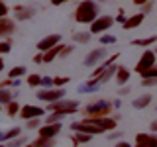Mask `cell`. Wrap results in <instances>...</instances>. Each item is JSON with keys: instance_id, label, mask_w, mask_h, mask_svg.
<instances>
[{"instance_id": "1", "label": "cell", "mask_w": 157, "mask_h": 147, "mask_svg": "<svg viewBox=\"0 0 157 147\" xmlns=\"http://www.w3.org/2000/svg\"><path fill=\"white\" fill-rule=\"evenodd\" d=\"M98 18V4L94 0H82L75 10V20L78 24H92Z\"/></svg>"}, {"instance_id": "2", "label": "cell", "mask_w": 157, "mask_h": 147, "mask_svg": "<svg viewBox=\"0 0 157 147\" xmlns=\"http://www.w3.org/2000/svg\"><path fill=\"white\" fill-rule=\"evenodd\" d=\"M112 106L108 100H96V102H90L82 108V114L86 118H108L112 114Z\"/></svg>"}, {"instance_id": "3", "label": "cell", "mask_w": 157, "mask_h": 147, "mask_svg": "<svg viewBox=\"0 0 157 147\" xmlns=\"http://www.w3.org/2000/svg\"><path fill=\"white\" fill-rule=\"evenodd\" d=\"M78 110V102L77 100H65V98H61V100L57 102H49L47 106V112H59V114H75Z\"/></svg>"}, {"instance_id": "4", "label": "cell", "mask_w": 157, "mask_h": 147, "mask_svg": "<svg viewBox=\"0 0 157 147\" xmlns=\"http://www.w3.org/2000/svg\"><path fill=\"white\" fill-rule=\"evenodd\" d=\"M155 63H157L155 51H151V49H145V51L141 53V57H140V61H137V65H136V73L140 75V73H144V71H147V69H151Z\"/></svg>"}, {"instance_id": "5", "label": "cell", "mask_w": 157, "mask_h": 147, "mask_svg": "<svg viewBox=\"0 0 157 147\" xmlns=\"http://www.w3.org/2000/svg\"><path fill=\"white\" fill-rule=\"evenodd\" d=\"M108 59V49L106 47H98V49H92L90 53L85 57V65L86 67H98L102 61Z\"/></svg>"}, {"instance_id": "6", "label": "cell", "mask_w": 157, "mask_h": 147, "mask_svg": "<svg viewBox=\"0 0 157 147\" xmlns=\"http://www.w3.org/2000/svg\"><path fill=\"white\" fill-rule=\"evenodd\" d=\"M37 98L41 102H57L65 98V88H43V90H37Z\"/></svg>"}, {"instance_id": "7", "label": "cell", "mask_w": 157, "mask_h": 147, "mask_svg": "<svg viewBox=\"0 0 157 147\" xmlns=\"http://www.w3.org/2000/svg\"><path fill=\"white\" fill-rule=\"evenodd\" d=\"M112 24H114V18L112 16H98L94 22L90 24V29H88V32L96 36V33H102V32H106V29H110Z\"/></svg>"}, {"instance_id": "8", "label": "cell", "mask_w": 157, "mask_h": 147, "mask_svg": "<svg viewBox=\"0 0 157 147\" xmlns=\"http://www.w3.org/2000/svg\"><path fill=\"white\" fill-rule=\"evenodd\" d=\"M71 130L73 131H78V134H88V135H98V134H104V131L100 130V127L88 124V122H73L71 124Z\"/></svg>"}, {"instance_id": "9", "label": "cell", "mask_w": 157, "mask_h": 147, "mask_svg": "<svg viewBox=\"0 0 157 147\" xmlns=\"http://www.w3.org/2000/svg\"><path fill=\"white\" fill-rule=\"evenodd\" d=\"M61 130H63L61 122H59V124H45V126H41L37 130V137H49V139H55L57 134H61Z\"/></svg>"}, {"instance_id": "10", "label": "cell", "mask_w": 157, "mask_h": 147, "mask_svg": "<svg viewBox=\"0 0 157 147\" xmlns=\"http://www.w3.org/2000/svg\"><path fill=\"white\" fill-rule=\"evenodd\" d=\"M45 114V110H43L41 106H32V104H26L22 106V110H20V118L22 120H32V118H41Z\"/></svg>"}, {"instance_id": "11", "label": "cell", "mask_w": 157, "mask_h": 147, "mask_svg": "<svg viewBox=\"0 0 157 147\" xmlns=\"http://www.w3.org/2000/svg\"><path fill=\"white\" fill-rule=\"evenodd\" d=\"M59 43H61V36H59V33H49V36H45L41 41L37 43V49L45 53V51H49L51 47L59 45Z\"/></svg>"}, {"instance_id": "12", "label": "cell", "mask_w": 157, "mask_h": 147, "mask_svg": "<svg viewBox=\"0 0 157 147\" xmlns=\"http://www.w3.org/2000/svg\"><path fill=\"white\" fill-rule=\"evenodd\" d=\"M134 147H157V134H137Z\"/></svg>"}, {"instance_id": "13", "label": "cell", "mask_w": 157, "mask_h": 147, "mask_svg": "<svg viewBox=\"0 0 157 147\" xmlns=\"http://www.w3.org/2000/svg\"><path fill=\"white\" fill-rule=\"evenodd\" d=\"M16 32V22H12L10 18H0V37H10Z\"/></svg>"}, {"instance_id": "14", "label": "cell", "mask_w": 157, "mask_h": 147, "mask_svg": "<svg viewBox=\"0 0 157 147\" xmlns=\"http://www.w3.org/2000/svg\"><path fill=\"white\" fill-rule=\"evenodd\" d=\"M14 14H16V20L24 22V20L33 18L36 10H33V8H28V6H14Z\"/></svg>"}, {"instance_id": "15", "label": "cell", "mask_w": 157, "mask_h": 147, "mask_svg": "<svg viewBox=\"0 0 157 147\" xmlns=\"http://www.w3.org/2000/svg\"><path fill=\"white\" fill-rule=\"evenodd\" d=\"M144 14H134V16H130V18H126V22L124 24H122V28H124V29H134V28H137V26H140V24L141 22H144Z\"/></svg>"}, {"instance_id": "16", "label": "cell", "mask_w": 157, "mask_h": 147, "mask_svg": "<svg viewBox=\"0 0 157 147\" xmlns=\"http://www.w3.org/2000/svg\"><path fill=\"white\" fill-rule=\"evenodd\" d=\"M114 77H116V82H118V85H126V82L130 81V71H128L126 67L120 65V67L116 69V75Z\"/></svg>"}, {"instance_id": "17", "label": "cell", "mask_w": 157, "mask_h": 147, "mask_svg": "<svg viewBox=\"0 0 157 147\" xmlns=\"http://www.w3.org/2000/svg\"><path fill=\"white\" fill-rule=\"evenodd\" d=\"M61 49H63V45L59 43V45H55V47H51L49 51H45L43 53V63H51L55 57H59V53H61Z\"/></svg>"}, {"instance_id": "18", "label": "cell", "mask_w": 157, "mask_h": 147, "mask_svg": "<svg viewBox=\"0 0 157 147\" xmlns=\"http://www.w3.org/2000/svg\"><path fill=\"white\" fill-rule=\"evenodd\" d=\"M149 102H151V94H141V96H137L136 100L132 102V106L140 110V108H147V106H149Z\"/></svg>"}, {"instance_id": "19", "label": "cell", "mask_w": 157, "mask_h": 147, "mask_svg": "<svg viewBox=\"0 0 157 147\" xmlns=\"http://www.w3.org/2000/svg\"><path fill=\"white\" fill-rule=\"evenodd\" d=\"M71 139H73V147H77L78 143H88V141L92 139V135H88V134H78V131H77V134H73Z\"/></svg>"}, {"instance_id": "20", "label": "cell", "mask_w": 157, "mask_h": 147, "mask_svg": "<svg viewBox=\"0 0 157 147\" xmlns=\"http://www.w3.org/2000/svg\"><path fill=\"white\" fill-rule=\"evenodd\" d=\"M10 102H14V94L8 90V88H0V106L10 104Z\"/></svg>"}, {"instance_id": "21", "label": "cell", "mask_w": 157, "mask_h": 147, "mask_svg": "<svg viewBox=\"0 0 157 147\" xmlns=\"http://www.w3.org/2000/svg\"><path fill=\"white\" fill-rule=\"evenodd\" d=\"M33 147H53L55 145V139H49V137H37L36 141H32Z\"/></svg>"}, {"instance_id": "22", "label": "cell", "mask_w": 157, "mask_h": 147, "mask_svg": "<svg viewBox=\"0 0 157 147\" xmlns=\"http://www.w3.org/2000/svg\"><path fill=\"white\" fill-rule=\"evenodd\" d=\"M153 43H157V36H149V37H145V39H134V41H132V45L147 47V45H153Z\"/></svg>"}, {"instance_id": "23", "label": "cell", "mask_w": 157, "mask_h": 147, "mask_svg": "<svg viewBox=\"0 0 157 147\" xmlns=\"http://www.w3.org/2000/svg\"><path fill=\"white\" fill-rule=\"evenodd\" d=\"M90 36H92L90 32H77L75 36H73V39H75L77 43H88L90 41Z\"/></svg>"}, {"instance_id": "24", "label": "cell", "mask_w": 157, "mask_h": 147, "mask_svg": "<svg viewBox=\"0 0 157 147\" xmlns=\"http://www.w3.org/2000/svg\"><path fill=\"white\" fill-rule=\"evenodd\" d=\"M20 110H22V108H20V104H18L16 100L10 102V104H6V114H8L10 118H14L16 114H20Z\"/></svg>"}, {"instance_id": "25", "label": "cell", "mask_w": 157, "mask_h": 147, "mask_svg": "<svg viewBox=\"0 0 157 147\" xmlns=\"http://www.w3.org/2000/svg\"><path fill=\"white\" fill-rule=\"evenodd\" d=\"M24 75H26V67H22V65L12 67V71L8 73V77H10V78H18V77H24Z\"/></svg>"}, {"instance_id": "26", "label": "cell", "mask_w": 157, "mask_h": 147, "mask_svg": "<svg viewBox=\"0 0 157 147\" xmlns=\"http://www.w3.org/2000/svg\"><path fill=\"white\" fill-rule=\"evenodd\" d=\"M140 77H141V78H157V63H155L151 69H147V71L140 73Z\"/></svg>"}, {"instance_id": "27", "label": "cell", "mask_w": 157, "mask_h": 147, "mask_svg": "<svg viewBox=\"0 0 157 147\" xmlns=\"http://www.w3.org/2000/svg\"><path fill=\"white\" fill-rule=\"evenodd\" d=\"M100 43H102V47H104V45H114V43H116V36H112V33H104V36L100 37Z\"/></svg>"}, {"instance_id": "28", "label": "cell", "mask_w": 157, "mask_h": 147, "mask_svg": "<svg viewBox=\"0 0 157 147\" xmlns=\"http://www.w3.org/2000/svg\"><path fill=\"white\" fill-rule=\"evenodd\" d=\"M26 127L28 130H39V127H41V118H32V120H28Z\"/></svg>"}, {"instance_id": "29", "label": "cell", "mask_w": 157, "mask_h": 147, "mask_svg": "<svg viewBox=\"0 0 157 147\" xmlns=\"http://www.w3.org/2000/svg\"><path fill=\"white\" fill-rule=\"evenodd\" d=\"M20 134H22V127H12V130H8L4 134V137H6V141H10V139H16Z\"/></svg>"}, {"instance_id": "30", "label": "cell", "mask_w": 157, "mask_h": 147, "mask_svg": "<svg viewBox=\"0 0 157 147\" xmlns=\"http://www.w3.org/2000/svg\"><path fill=\"white\" fill-rule=\"evenodd\" d=\"M10 49H12V39H4V41H0V55H4V53H10Z\"/></svg>"}, {"instance_id": "31", "label": "cell", "mask_w": 157, "mask_h": 147, "mask_svg": "<svg viewBox=\"0 0 157 147\" xmlns=\"http://www.w3.org/2000/svg\"><path fill=\"white\" fill-rule=\"evenodd\" d=\"M28 85L29 86H39V85H41V77H39V75H29L28 77Z\"/></svg>"}, {"instance_id": "32", "label": "cell", "mask_w": 157, "mask_h": 147, "mask_svg": "<svg viewBox=\"0 0 157 147\" xmlns=\"http://www.w3.org/2000/svg\"><path fill=\"white\" fill-rule=\"evenodd\" d=\"M10 86H18V78H6L0 82V88H10Z\"/></svg>"}, {"instance_id": "33", "label": "cell", "mask_w": 157, "mask_h": 147, "mask_svg": "<svg viewBox=\"0 0 157 147\" xmlns=\"http://www.w3.org/2000/svg\"><path fill=\"white\" fill-rule=\"evenodd\" d=\"M67 82H69L67 77H55L53 78V86H57V88H63V85H67Z\"/></svg>"}, {"instance_id": "34", "label": "cell", "mask_w": 157, "mask_h": 147, "mask_svg": "<svg viewBox=\"0 0 157 147\" xmlns=\"http://www.w3.org/2000/svg\"><path fill=\"white\" fill-rule=\"evenodd\" d=\"M20 145H26V137H16V139H10L8 147H20Z\"/></svg>"}, {"instance_id": "35", "label": "cell", "mask_w": 157, "mask_h": 147, "mask_svg": "<svg viewBox=\"0 0 157 147\" xmlns=\"http://www.w3.org/2000/svg\"><path fill=\"white\" fill-rule=\"evenodd\" d=\"M144 86H157V78H141Z\"/></svg>"}, {"instance_id": "36", "label": "cell", "mask_w": 157, "mask_h": 147, "mask_svg": "<svg viewBox=\"0 0 157 147\" xmlns=\"http://www.w3.org/2000/svg\"><path fill=\"white\" fill-rule=\"evenodd\" d=\"M8 6H6V4H4V2H0V18H6L8 16Z\"/></svg>"}, {"instance_id": "37", "label": "cell", "mask_w": 157, "mask_h": 147, "mask_svg": "<svg viewBox=\"0 0 157 147\" xmlns=\"http://www.w3.org/2000/svg\"><path fill=\"white\" fill-rule=\"evenodd\" d=\"M151 8H153V4H151V0H149L147 4H144V6H141V14H144V16H145V14H149Z\"/></svg>"}, {"instance_id": "38", "label": "cell", "mask_w": 157, "mask_h": 147, "mask_svg": "<svg viewBox=\"0 0 157 147\" xmlns=\"http://www.w3.org/2000/svg\"><path fill=\"white\" fill-rule=\"evenodd\" d=\"M41 85L45 86V88H49V86H53V78H49V77H45V78H41Z\"/></svg>"}, {"instance_id": "39", "label": "cell", "mask_w": 157, "mask_h": 147, "mask_svg": "<svg viewBox=\"0 0 157 147\" xmlns=\"http://www.w3.org/2000/svg\"><path fill=\"white\" fill-rule=\"evenodd\" d=\"M116 20H118L120 24H124V22H126V18H124V10H120V14H118V18H116Z\"/></svg>"}, {"instance_id": "40", "label": "cell", "mask_w": 157, "mask_h": 147, "mask_svg": "<svg viewBox=\"0 0 157 147\" xmlns=\"http://www.w3.org/2000/svg\"><path fill=\"white\" fill-rule=\"evenodd\" d=\"M65 2H69V0H51L53 6H61V4H65Z\"/></svg>"}, {"instance_id": "41", "label": "cell", "mask_w": 157, "mask_h": 147, "mask_svg": "<svg viewBox=\"0 0 157 147\" xmlns=\"http://www.w3.org/2000/svg\"><path fill=\"white\" fill-rule=\"evenodd\" d=\"M114 147H132V145L128 143V141H118V143H116Z\"/></svg>"}, {"instance_id": "42", "label": "cell", "mask_w": 157, "mask_h": 147, "mask_svg": "<svg viewBox=\"0 0 157 147\" xmlns=\"http://www.w3.org/2000/svg\"><path fill=\"white\" fill-rule=\"evenodd\" d=\"M147 2H149V0H134L136 6H144V4H147Z\"/></svg>"}, {"instance_id": "43", "label": "cell", "mask_w": 157, "mask_h": 147, "mask_svg": "<svg viewBox=\"0 0 157 147\" xmlns=\"http://www.w3.org/2000/svg\"><path fill=\"white\" fill-rule=\"evenodd\" d=\"M151 131H153V134H157V120H153V122H151Z\"/></svg>"}, {"instance_id": "44", "label": "cell", "mask_w": 157, "mask_h": 147, "mask_svg": "<svg viewBox=\"0 0 157 147\" xmlns=\"http://www.w3.org/2000/svg\"><path fill=\"white\" fill-rule=\"evenodd\" d=\"M33 61H36V63H43V53H41V55H36Z\"/></svg>"}, {"instance_id": "45", "label": "cell", "mask_w": 157, "mask_h": 147, "mask_svg": "<svg viewBox=\"0 0 157 147\" xmlns=\"http://www.w3.org/2000/svg\"><path fill=\"white\" fill-rule=\"evenodd\" d=\"M108 137H110V139H118V137H122V134H120V131H118V134H110Z\"/></svg>"}, {"instance_id": "46", "label": "cell", "mask_w": 157, "mask_h": 147, "mask_svg": "<svg viewBox=\"0 0 157 147\" xmlns=\"http://www.w3.org/2000/svg\"><path fill=\"white\" fill-rule=\"evenodd\" d=\"M130 92V88H120V96H124V94H128Z\"/></svg>"}, {"instance_id": "47", "label": "cell", "mask_w": 157, "mask_h": 147, "mask_svg": "<svg viewBox=\"0 0 157 147\" xmlns=\"http://www.w3.org/2000/svg\"><path fill=\"white\" fill-rule=\"evenodd\" d=\"M2 141H6V137H4V134L0 131V143H2Z\"/></svg>"}, {"instance_id": "48", "label": "cell", "mask_w": 157, "mask_h": 147, "mask_svg": "<svg viewBox=\"0 0 157 147\" xmlns=\"http://www.w3.org/2000/svg\"><path fill=\"white\" fill-rule=\"evenodd\" d=\"M2 69H4V59L0 57V71H2Z\"/></svg>"}, {"instance_id": "49", "label": "cell", "mask_w": 157, "mask_h": 147, "mask_svg": "<svg viewBox=\"0 0 157 147\" xmlns=\"http://www.w3.org/2000/svg\"><path fill=\"white\" fill-rule=\"evenodd\" d=\"M24 147H33V145H32V143H26V145H24Z\"/></svg>"}, {"instance_id": "50", "label": "cell", "mask_w": 157, "mask_h": 147, "mask_svg": "<svg viewBox=\"0 0 157 147\" xmlns=\"http://www.w3.org/2000/svg\"><path fill=\"white\" fill-rule=\"evenodd\" d=\"M155 55H157V49H155Z\"/></svg>"}, {"instance_id": "51", "label": "cell", "mask_w": 157, "mask_h": 147, "mask_svg": "<svg viewBox=\"0 0 157 147\" xmlns=\"http://www.w3.org/2000/svg\"><path fill=\"white\" fill-rule=\"evenodd\" d=\"M0 147H4V145H2V143H0Z\"/></svg>"}, {"instance_id": "52", "label": "cell", "mask_w": 157, "mask_h": 147, "mask_svg": "<svg viewBox=\"0 0 157 147\" xmlns=\"http://www.w3.org/2000/svg\"><path fill=\"white\" fill-rule=\"evenodd\" d=\"M0 2H4V0H0Z\"/></svg>"}]
</instances>
